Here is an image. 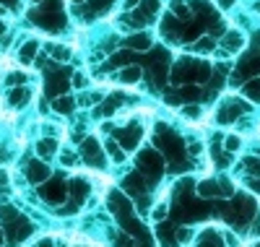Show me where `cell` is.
<instances>
[{
    "label": "cell",
    "instance_id": "6da1fadb",
    "mask_svg": "<svg viewBox=\"0 0 260 247\" xmlns=\"http://www.w3.org/2000/svg\"><path fill=\"white\" fill-rule=\"evenodd\" d=\"M8 179H11V169H0V188H6Z\"/></svg>",
    "mask_w": 260,
    "mask_h": 247
},
{
    "label": "cell",
    "instance_id": "7a4b0ae2",
    "mask_svg": "<svg viewBox=\"0 0 260 247\" xmlns=\"http://www.w3.org/2000/svg\"><path fill=\"white\" fill-rule=\"evenodd\" d=\"M0 3H3V6H13V0H0Z\"/></svg>",
    "mask_w": 260,
    "mask_h": 247
}]
</instances>
